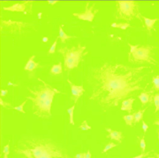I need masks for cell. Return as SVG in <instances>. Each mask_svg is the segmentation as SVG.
<instances>
[{
    "instance_id": "obj_1",
    "label": "cell",
    "mask_w": 159,
    "mask_h": 158,
    "mask_svg": "<svg viewBox=\"0 0 159 158\" xmlns=\"http://www.w3.org/2000/svg\"><path fill=\"white\" fill-rule=\"evenodd\" d=\"M148 66L128 67L120 64H106L96 72L98 88L92 97L99 99L103 108L116 107L131 93L143 89L141 83L149 71L141 74Z\"/></svg>"
},
{
    "instance_id": "obj_2",
    "label": "cell",
    "mask_w": 159,
    "mask_h": 158,
    "mask_svg": "<svg viewBox=\"0 0 159 158\" xmlns=\"http://www.w3.org/2000/svg\"><path fill=\"white\" fill-rule=\"evenodd\" d=\"M22 148H16L14 151L24 158H68L64 150L52 142L44 139H26L21 141Z\"/></svg>"
},
{
    "instance_id": "obj_3",
    "label": "cell",
    "mask_w": 159,
    "mask_h": 158,
    "mask_svg": "<svg viewBox=\"0 0 159 158\" xmlns=\"http://www.w3.org/2000/svg\"><path fill=\"white\" fill-rule=\"evenodd\" d=\"M38 80L43 83V86H40V88L38 91L28 88L30 93L34 95V97L29 96L27 98L33 102V114L40 118H49L51 115V108L54 96L55 94L60 92L39 78H38Z\"/></svg>"
},
{
    "instance_id": "obj_4",
    "label": "cell",
    "mask_w": 159,
    "mask_h": 158,
    "mask_svg": "<svg viewBox=\"0 0 159 158\" xmlns=\"http://www.w3.org/2000/svg\"><path fill=\"white\" fill-rule=\"evenodd\" d=\"M128 45L130 47L128 56L129 63L137 64L146 62L155 65L156 61L151 57V47L133 45L130 43H128Z\"/></svg>"
},
{
    "instance_id": "obj_5",
    "label": "cell",
    "mask_w": 159,
    "mask_h": 158,
    "mask_svg": "<svg viewBox=\"0 0 159 158\" xmlns=\"http://www.w3.org/2000/svg\"><path fill=\"white\" fill-rule=\"evenodd\" d=\"M85 49V46H82L79 44L77 47L73 46L69 49L65 47L58 49V52L61 53L64 57L65 70L72 69L78 67L82 53Z\"/></svg>"
},
{
    "instance_id": "obj_6",
    "label": "cell",
    "mask_w": 159,
    "mask_h": 158,
    "mask_svg": "<svg viewBox=\"0 0 159 158\" xmlns=\"http://www.w3.org/2000/svg\"><path fill=\"white\" fill-rule=\"evenodd\" d=\"M117 10L120 18L126 20L133 19L139 14L137 6L134 1H119L117 3Z\"/></svg>"
},
{
    "instance_id": "obj_7",
    "label": "cell",
    "mask_w": 159,
    "mask_h": 158,
    "mask_svg": "<svg viewBox=\"0 0 159 158\" xmlns=\"http://www.w3.org/2000/svg\"><path fill=\"white\" fill-rule=\"evenodd\" d=\"M94 5V4L91 7H89V3H87L85 6V10L84 12L80 13H73L72 15L81 20H87L92 22L94 18L96 13L98 11V10H95L94 12H93Z\"/></svg>"
},
{
    "instance_id": "obj_8",
    "label": "cell",
    "mask_w": 159,
    "mask_h": 158,
    "mask_svg": "<svg viewBox=\"0 0 159 158\" xmlns=\"http://www.w3.org/2000/svg\"><path fill=\"white\" fill-rule=\"evenodd\" d=\"M67 81L70 84L71 89L72 96L75 98V102H77L79 98L83 94L84 90L82 86H76L72 83L69 79L67 80Z\"/></svg>"
},
{
    "instance_id": "obj_9",
    "label": "cell",
    "mask_w": 159,
    "mask_h": 158,
    "mask_svg": "<svg viewBox=\"0 0 159 158\" xmlns=\"http://www.w3.org/2000/svg\"><path fill=\"white\" fill-rule=\"evenodd\" d=\"M106 131L109 133V135L107 136V138H110L112 140H116L120 143H122L123 134L121 132L112 130L109 128H107Z\"/></svg>"
},
{
    "instance_id": "obj_10",
    "label": "cell",
    "mask_w": 159,
    "mask_h": 158,
    "mask_svg": "<svg viewBox=\"0 0 159 158\" xmlns=\"http://www.w3.org/2000/svg\"><path fill=\"white\" fill-rule=\"evenodd\" d=\"M135 99L131 98L123 100L121 103V110L122 111H126L129 113H131L133 110V104L134 101Z\"/></svg>"
},
{
    "instance_id": "obj_11",
    "label": "cell",
    "mask_w": 159,
    "mask_h": 158,
    "mask_svg": "<svg viewBox=\"0 0 159 158\" xmlns=\"http://www.w3.org/2000/svg\"><path fill=\"white\" fill-rule=\"evenodd\" d=\"M35 57V55H33L28 60L25 65L24 69L29 71H32L39 66V63H36L34 61V59Z\"/></svg>"
},
{
    "instance_id": "obj_12",
    "label": "cell",
    "mask_w": 159,
    "mask_h": 158,
    "mask_svg": "<svg viewBox=\"0 0 159 158\" xmlns=\"http://www.w3.org/2000/svg\"><path fill=\"white\" fill-rule=\"evenodd\" d=\"M25 3H16L8 7H3V9L6 11H11L14 12H23L25 9Z\"/></svg>"
},
{
    "instance_id": "obj_13",
    "label": "cell",
    "mask_w": 159,
    "mask_h": 158,
    "mask_svg": "<svg viewBox=\"0 0 159 158\" xmlns=\"http://www.w3.org/2000/svg\"><path fill=\"white\" fill-rule=\"evenodd\" d=\"M138 98L140 99L142 105H145L151 101V96L150 92H142L139 95Z\"/></svg>"
},
{
    "instance_id": "obj_14",
    "label": "cell",
    "mask_w": 159,
    "mask_h": 158,
    "mask_svg": "<svg viewBox=\"0 0 159 158\" xmlns=\"http://www.w3.org/2000/svg\"><path fill=\"white\" fill-rule=\"evenodd\" d=\"M145 21V25L147 27V29L150 33L151 31L153 28L154 24L156 23V21L159 20V19H151L148 18L146 17L145 16H142Z\"/></svg>"
},
{
    "instance_id": "obj_15",
    "label": "cell",
    "mask_w": 159,
    "mask_h": 158,
    "mask_svg": "<svg viewBox=\"0 0 159 158\" xmlns=\"http://www.w3.org/2000/svg\"><path fill=\"white\" fill-rule=\"evenodd\" d=\"M50 72L53 75L61 74L62 72V63L60 62L58 64L54 65L51 68Z\"/></svg>"
},
{
    "instance_id": "obj_16",
    "label": "cell",
    "mask_w": 159,
    "mask_h": 158,
    "mask_svg": "<svg viewBox=\"0 0 159 158\" xmlns=\"http://www.w3.org/2000/svg\"><path fill=\"white\" fill-rule=\"evenodd\" d=\"M147 108H145L143 110H139L138 111L135 112L133 113L134 117V123L136 124V123L139 122L141 120H143V114L146 111Z\"/></svg>"
},
{
    "instance_id": "obj_17",
    "label": "cell",
    "mask_w": 159,
    "mask_h": 158,
    "mask_svg": "<svg viewBox=\"0 0 159 158\" xmlns=\"http://www.w3.org/2000/svg\"><path fill=\"white\" fill-rule=\"evenodd\" d=\"M59 38L61 39V42H62V43H64L65 42V41L66 40H67V39H70V38H73V36H70V35H67V34H66L65 33L64 31L63 30V29H62V27L61 26H59Z\"/></svg>"
},
{
    "instance_id": "obj_18",
    "label": "cell",
    "mask_w": 159,
    "mask_h": 158,
    "mask_svg": "<svg viewBox=\"0 0 159 158\" xmlns=\"http://www.w3.org/2000/svg\"><path fill=\"white\" fill-rule=\"evenodd\" d=\"M111 27L113 28H118L122 30H125L130 27V24L128 23H117L116 22H113L111 24Z\"/></svg>"
},
{
    "instance_id": "obj_19",
    "label": "cell",
    "mask_w": 159,
    "mask_h": 158,
    "mask_svg": "<svg viewBox=\"0 0 159 158\" xmlns=\"http://www.w3.org/2000/svg\"><path fill=\"white\" fill-rule=\"evenodd\" d=\"M152 87L151 91H159V75H156L152 78Z\"/></svg>"
},
{
    "instance_id": "obj_20",
    "label": "cell",
    "mask_w": 159,
    "mask_h": 158,
    "mask_svg": "<svg viewBox=\"0 0 159 158\" xmlns=\"http://www.w3.org/2000/svg\"><path fill=\"white\" fill-rule=\"evenodd\" d=\"M76 103V102H75V104L72 107H70L67 110V112L69 114L70 124V125H75L74 121H73V112H74V110L75 109Z\"/></svg>"
},
{
    "instance_id": "obj_21",
    "label": "cell",
    "mask_w": 159,
    "mask_h": 158,
    "mask_svg": "<svg viewBox=\"0 0 159 158\" xmlns=\"http://www.w3.org/2000/svg\"><path fill=\"white\" fill-rule=\"evenodd\" d=\"M123 118L127 125L132 126L133 123L134 122V114L125 115Z\"/></svg>"
},
{
    "instance_id": "obj_22",
    "label": "cell",
    "mask_w": 159,
    "mask_h": 158,
    "mask_svg": "<svg viewBox=\"0 0 159 158\" xmlns=\"http://www.w3.org/2000/svg\"><path fill=\"white\" fill-rule=\"evenodd\" d=\"M152 98L155 107L154 112H156L159 111V93L152 96Z\"/></svg>"
},
{
    "instance_id": "obj_23",
    "label": "cell",
    "mask_w": 159,
    "mask_h": 158,
    "mask_svg": "<svg viewBox=\"0 0 159 158\" xmlns=\"http://www.w3.org/2000/svg\"><path fill=\"white\" fill-rule=\"evenodd\" d=\"M79 128L84 130V131H87V130L92 129V127L90 125H88L87 121L86 120H84V121L82 123L81 125L79 126Z\"/></svg>"
},
{
    "instance_id": "obj_24",
    "label": "cell",
    "mask_w": 159,
    "mask_h": 158,
    "mask_svg": "<svg viewBox=\"0 0 159 158\" xmlns=\"http://www.w3.org/2000/svg\"><path fill=\"white\" fill-rule=\"evenodd\" d=\"M116 146H117V145L113 143V142H110V143H108L107 145L105 146V147H104V149L103 150L101 153H105V152H107L109 150L115 147Z\"/></svg>"
},
{
    "instance_id": "obj_25",
    "label": "cell",
    "mask_w": 159,
    "mask_h": 158,
    "mask_svg": "<svg viewBox=\"0 0 159 158\" xmlns=\"http://www.w3.org/2000/svg\"><path fill=\"white\" fill-rule=\"evenodd\" d=\"M3 158H8V155L10 153V145L9 143L3 147Z\"/></svg>"
},
{
    "instance_id": "obj_26",
    "label": "cell",
    "mask_w": 159,
    "mask_h": 158,
    "mask_svg": "<svg viewBox=\"0 0 159 158\" xmlns=\"http://www.w3.org/2000/svg\"><path fill=\"white\" fill-rule=\"evenodd\" d=\"M27 101V100H25V101H24V102H22L20 105L19 106H16V107H15L14 108V109L20 112H23V113H25V111L24 110V109H23V108H24V105L25 104V103H26Z\"/></svg>"
},
{
    "instance_id": "obj_27",
    "label": "cell",
    "mask_w": 159,
    "mask_h": 158,
    "mask_svg": "<svg viewBox=\"0 0 159 158\" xmlns=\"http://www.w3.org/2000/svg\"><path fill=\"white\" fill-rule=\"evenodd\" d=\"M58 37H57V39L53 43L52 46L50 47V49L48 51V53L49 54H53L55 52L56 47L57 44V39Z\"/></svg>"
},
{
    "instance_id": "obj_28",
    "label": "cell",
    "mask_w": 159,
    "mask_h": 158,
    "mask_svg": "<svg viewBox=\"0 0 159 158\" xmlns=\"http://www.w3.org/2000/svg\"><path fill=\"white\" fill-rule=\"evenodd\" d=\"M140 147L142 149V151L144 153L146 147V143H145V136H144L140 139Z\"/></svg>"
},
{
    "instance_id": "obj_29",
    "label": "cell",
    "mask_w": 159,
    "mask_h": 158,
    "mask_svg": "<svg viewBox=\"0 0 159 158\" xmlns=\"http://www.w3.org/2000/svg\"><path fill=\"white\" fill-rule=\"evenodd\" d=\"M142 128L144 130V133H146L147 130L148 129L149 126L147 124L146 122L142 120Z\"/></svg>"
},
{
    "instance_id": "obj_30",
    "label": "cell",
    "mask_w": 159,
    "mask_h": 158,
    "mask_svg": "<svg viewBox=\"0 0 159 158\" xmlns=\"http://www.w3.org/2000/svg\"><path fill=\"white\" fill-rule=\"evenodd\" d=\"M84 157V158H92V154L89 150H87V152H83Z\"/></svg>"
},
{
    "instance_id": "obj_31",
    "label": "cell",
    "mask_w": 159,
    "mask_h": 158,
    "mask_svg": "<svg viewBox=\"0 0 159 158\" xmlns=\"http://www.w3.org/2000/svg\"><path fill=\"white\" fill-rule=\"evenodd\" d=\"M149 153L150 151H148V152L142 153V154H140V155H138V156H136V157L133 158H143L144 157H146V156H148Z\"/></svg>"
},
{
    "instance_id": "obj_32",
    "label": "cell",
    "mask_w": 159,
    "mask_h": 158,
    "mask_svg": "<svg viewBox=\"0 0 159 158\" xmlns=\"http://www.w3.org/2000/svg\"><path fill=\"white\" fill-rule=\"evenodd\" d=\"M74 158H84V153H81V152L78 153V154H76V155L74 156Z\"/></svg>"
},
{
    "instance_id": "obj_33",
    "label": "cell",
    "mask_w": 159,
    "mask_h": 158,
    "mask_svg": "<svg viewBox=\"0 0 159 158\" xmlns=\"http://www.w3.org/2000/svg\"><path fill=\"white\" fill-rule=\"evenodd\" d=\"M8 93V91L7 90H1V96L4 97Z\"/></svg>"
},
{
    "instance_id": "obj_34",
    "label": "cell",
    "mask_w": 159,
    "mask_h": 158,
    "mask_svg": "<svg viewBox=\"0 0 159 158\" xmlns=\"http://www.w3.org/2000/svg\"><path fill=\"white\" fill-rule=\"evenodd\" d=\"M48 40H49V39L47 37H43L42 39V41L43 42H48Z\"/></svg>"
},
{
    "instance_id": "obj_35",
    "label": "cell",
    "mask_w": 159,
    "mask_h": 158,
    "mask_svg": "<svg viewBox=\"0 0 159 158\" xmlns=\"http://www.w3.org/2000/svg\"><path fill=\"white\" fill-rule=\"evenodd\" d=\"M153 124L156 125H158L159 126V118L158 119V120H156L155 121H154V122L153 123Z\"/></svg>"
},
{
    "instance_id": "obj_36",
    "label": "cell",
    "mask_w": 159,
    "mask_h": 158,
    "mask_svg": "<svg viewBox=\"0 0 159 158\" xmlns=\"http://www.w3.org/2000/svg\"><path fill=\"white\" fill-rule=\"evenodd\" d=\"M42 13H41V12H39V13H38V17L39 19H40L42 18Z\"/></svg>"
},
{
    "instance_id": "obj_37",
    "label": "cell",
    "mask_w": 159,
    "mask_h": 158,
    "mask_svg": "<svg viewBox=\"0 0 159 158\" xmlns=\"http://www.w3.org/2000/svg\"><path fill=\"white\" fill-rule=\"evenodd\" d=\"M154 155L156 156V157H157V158H159V154H158V153H155V152H154Z\"/></svg>"
},
{
    "instance_id": "obj_38",
    "label": "cell",
    "mask_w": 159,
    "mask_h": 158,
    "mask_svg": "<svg viewBox=\"0 0 159 158\" xmlns=\"http://www.w3.org/2000/svg\"><path fill=\"white\" fill-rule=\"evenodd\" d=\"M57 2H49V3L50 4H52L54 5V4L56 3Z\"/></svg>"
},
{
    "instance_id": "obj_39",
    "label": "cell",
    "mask_w": 159,
    "mask_h": 158,
    "mask_svg": "<svg viewBox=\"0 0 159 158\" xmlns=\"http://www.w3.org/2000/svg\"><path fill=\"white\" fill-rule=\"evenodd\" d=\"M158 138H159V130H158Z\"/></svg>"
},
{
    "instance_id": "obj_40",
    "label": "cell",
    "mask_w": 159,
    "mask_h": 158,
    "mask_svg": "<svg viewBox=\"0 0 159 158\" xmlns=\"http://www.w3.org/2000/svg\"><path fill=\"white\" fill-rule=\"evenodd\" d=\"M148 158H154V157H148Z\"/></svg>"
}]
</instances>
